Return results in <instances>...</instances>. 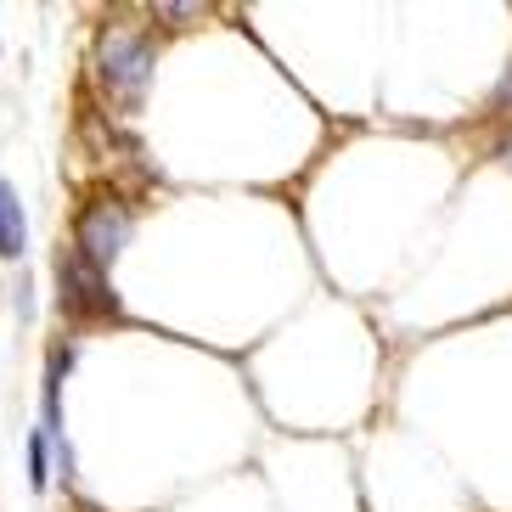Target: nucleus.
<instances>
[{
    "label": "nucleus",
    "instance_id": "f03ea898",
    "mask_svg": "<svg viewBox=\"0 0 512 512\" xmlns=\"http://www.w3.org/2000/svg\"><path fill=\"white\" fill-rule=\"evenodd\" d=\"M124 242H130V209L124 203H113V197H102V203H91V209L79 214V231H74V254L91 265V271H113V259L124 254Z\"/></svg>",
    "mask_w": 512,
    "mask_h": 512
},
{
    "label": "nucleus",
    "instance_id": "20e7f679",
    "mask_svg": "<svg viewBox=\"0 0 512 512\" xmlns=\"http://www.w3.org/2000/svg\"><path fill=\"white\" fill-rule=\"evenodd\" d=\"M29 248V220H23V203H17V186L0 181V254L17 259Z\"/></svg>",
    "mask_w": 512,
    "mask_h": 512
},
{
    "label": "nucleus",
    "instance_id": "39448f33",
    "mask_svg": "<svg viewBox=\"0 0 512 512\" xmlns=\"http://www.w3.org/2000/svg\"><path fill=\"white\" fill-rule=\"evenodd\" d=\"M29 484L46 490L51 484V456H46V434H29Z\"/></svg>",
    "mask_w": 512,
    "mask_h": 512
},
{
    "label": "nucleus",
    "instance_id": "7ed1b4c3",
    "mask_svg": "<svg viewBox=\"0 0 512 512\" xmlns=\"http://www.w3.org/2000/svg\"><path fill=\"white\" fill-rule=\"evenodd\" d=\"M57 271H62V310H68V316H113V310H119L107 276L91 271L79 254H62Z\"/></svg>",
    "mask_w": 512,
    "mask_h": 512
},
{
    "label": "nucleus",
    "instance_id": "f257e3e1",
    "mask_svg": "<svg viewBox=\"0 0 512 512\" xmlns=\"http://www.w3.org/2000/svg\"><path fill=\"white\" fill-rule=\"evenodd\" d=\"M96 62H102V85L119 102L136 107L152 85V46L136 29H102V46H96Z\"/></svg>",
    "mask_w": 512,
    "mask_h": 512
},
{
    "label": "nucleus",
    "instance_id": "423d86ee",
    "mask_svg": "<svg viewBox=\"0 0 512 512\" xmlns=\"http://www.w3.org/2000/svg\"><path fill=\"white\" fill-rule=\"evenodd\" d=\"M496 107H512V68H507V79L496 85Z\"/></svg>",
    "mask_w": 512,
    "mask_h": 512
},
{
    "label": "nucleus",
    "instance_id": "0eeeda50",
    "mask_svg": "<svg viewBox=\"0 0 512 512\" xmlns=\"http://www.w3.org/2000/svg\"><path fill=\"white\" fill-rule=\"evenodd\" d=\"M496 158H501V164L512 169V136H507V141H501V147H496Z\"/></svg>",
    "mask_w": 512,
    "mask_h": 512
}]
</instances>
